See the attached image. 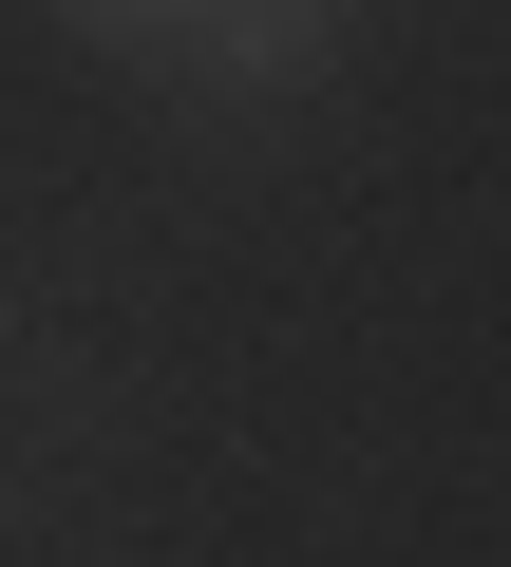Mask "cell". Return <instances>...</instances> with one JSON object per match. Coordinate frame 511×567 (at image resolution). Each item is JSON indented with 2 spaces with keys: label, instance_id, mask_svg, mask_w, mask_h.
I'll use <instances>...</instances> for the list:
<instances>
[{
  "label": "cell",
  "instance_id": "cell-2",
  "mask_svg": "<svg viewBox=\"0 0 511 567\" xmlns=\"http://www.w3.org/2000/svg\"><path fill=\"white\" fill-rule=\"evenodd\" d=\"M39 20H58L76 58H152V76H171V58H190V20H208V0H39Z\"/></svg>",
  "mask_w": 511,
  "mask_h": 567
},
{
  "label": "cell",
  "instance_id": "cell-1",
  "mask_svg": "<svg viewBox=\"0 0 511 567\" xmlns=\"http://www.w3.org/2000/svg\"><path fill=\"white\" fill-rule=\"evenodd\" d=\"M341 39H360V0H208L190 20V95H227V114H285V95H323L341 76Z\"/></svg>",
  "mask_w": 511,
  "mask_h": 567
}]
</instances>
